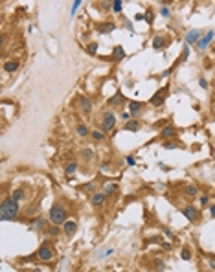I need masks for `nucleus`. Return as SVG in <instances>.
I'll use <instances>...</instances> for the list:
<instances>
[{"instance_id": "11", "label": "nucleus", "mask_w": 215, "mask_h": 272, "mask_svg": "<svg viewBox=\"0 0 215 272\" xmlns=\"http://www.w3.org/2000/svg\"><path fill=\"white\" fill-rule=\"evenodd\" d=\"M79 105H81L83 112H90V110H92V101H90L86 96H81V98H79Z\"/></svg>"}, {"instance_id": "19", "label": "nucleus", "mask_w": 215, "mask_h": 272, "mask_svg": "<svg viewBox=\"0 0 215 272\" xmlns=\"http://www.w3.org/2000/svg\"><path fill=\"white\" fill-rule=\"evenodd\" d=\"M4 70L9 72V74H11V72H17V70H18V63H17V61H6Z\"/></svg>"}, {"instance_id": "39", "label": "nucleus", "mask_w": 215, "mask_h": 272, "mask_svg": "<svg viewBox=\"0 0 215 272\" xmlns=\"http://www.w3.org/2000/svg\"><path fill=\"white\" fill-rule=\"evenodd\" d=\"M160 15H162V17H169V9H167V7H162V9H160Z\"/></svg>"}, {"instance_id": "16", "label": "nucleus", "mask_w": 215, "mask_h": 272, "mask_svg": "<svg viewBox=\"0 0 215 272\" xmlns=\"http://www.w3.org/2000/svg\"><path fill=\"white\" fill-rule=\"evenodd\" d=\"M123 129H125V131H138V129H140V121H138V120H131V121H125Z\"/></svg>"}, {"instance_id": "14", "label": "nucleus", "mask_w": 215, "mask_h": 272, "mask_svg": "<svg viewBox=\"0 0 215 272\" xmlns=\"http://www.w3.org/2000/svg\"><path fill=\"white\" fill-rule=\"evenodd\" d=\"M105 199H107V195H105L103 191H101V193H94V195H92V204H94V206H101V204L105 202Z\"/></svg>"}, {"instance_id": "3", "label": "nucleus", "mask_w": 215, "mask_h": 272, "mask_svg": "<svg viewBox=\"0 0 215 272\" xmlns=\"http://www.w3.org/2000/svg\"><path fill=\"white\" fill-rule=\"evenodd\" d=\"M114 125H116V116L110 112V110H107L105 114H103V121H101V129L107 132V131H112L114 129Z\"/></svg>"}, {"instance_id": "46", "label": "nucleus", "mask_w": 215, "mask_h": 272, "mask_svg": "<svg viewBox=\"0 0 215 272\" xmlns=\"http://www.w3.org/2000/svg\"><path fill=\"white\" fill-rule=\"evenodd\" d=\"M109 254H112V250H105V252H101V258H105V256H109Z\"/></svg>"}, {"instance_id": "40", "label": "nucleus", "mask_w": 215, "mask_h": 272, "mask_svg": "<svg viewBox=\"0 0 215 272\" xmlns=\"http://www.w3.org/2000/svg\"><path fill=\"white\" fill-rule=\"evenodd\" d=\"M127 164H129V166H134V164H136V160H134L132 156H127Z\"/></svg>"}, {"instance_id": "41", "label": "nucleus", "mask_w": 215, "mask_h": 272, "mask_svg": "<svg viewBox=\"0 0 215 272\" xmlns=\"http://www.w3.org/2000/svg\"><path fill=\"white\" fill-rule=\"evenodd\" d=\"M109 6H112V2H103L101 4V9H109Z\"/></svg>"}, {"instance_id": "15", "label": "nucleus", "mask_w": 215, "mask_h": 272, "mask_svg": "<svg viewBox=\"0 0 215 272\" xmlns=\"http://www.w3.org/2000/svg\"><path fill=\"white\" fill-rule=\"evenodd\" d=\"M114 28H116L114 22H103L98 29H99V33H110V31H114Z\"/></svg>"}, {"instance_id": "7", "label": "nucleus", "mask_w": 215, "mask_h": 272, "mask_svg": "<svg viewBox=\"0 0 215 272\" xmlns=\"http://www.w3.org/2000/svg\"><path fill=\"white\" fill-rule=\"evenodd\" d=\"M201 29H191V31H188V35H186V42L188 44H197L199 40H201Z\"/></svg>"}, {"instance_id": "43", "label": "nucleus", "mask_w": 215, "mask_h": 272, "mask_svg": "<svg viewBox=\"0 0 215 272\" xmlns=\"http://www.w3.org/2000/svg\"><path fill=\"white\" fill-rule=\"evenodd\" d=\"M129 116H131L129 112H123V114H121V120H125V121H127V120H129Z\"/></svg>"}, {"instance_id": "12", "label": "nucleus", "mask_w": 215, "mask_h": 272, "mask_svg": "<svg viewBox=\"0 0 215 272\" xmlns=\"http://www.w3.org/2000/svg\"><path fill=\"white\" fill-rule=\"evenodd\" d=\"M63 230H64V234H66V236H74V234H75V230H77V224H75L74 221H66V223H64V226H63Z\"/></svg>"}, {"instance_id": "9", "label": "nucleus", "mask_w": 215, "mask_h": 272, "mask_svg": "<svg viewBox=\"0 0 215 272\" xmlns=\"http://www.w3.org/2000/svg\"><path fill=\"white\" fill-rule=\"evenodd\" d=\"M175 134H177V131H175V127H173V125H166V127L160 131L162 140H169V138H173Z\"/></svg>"}, {"instance_id": "13", "label": "nucleus", "mask_w": 215, "mask_h": 272, "mask_svg": "<svg viewBox=\"0 0 215 272\" xmlns=\"http://www.w3.org/2000/svg\"><path fill=\"white\" fill-rule=\"evenodd\" d=\"M123 101H125V98L121 96V92H118L116 96H112V98L109 99V105H112V107H120V105H123Z\"/></svg>"}, {"instance_id": "10", "label": "nucleus", "mask_w": 215, "mask_h": 272, "mask_svg": "<svg viewBox=\"0 0 215 272\" xmlns=\"http://www.w3.org/2000/svg\"><path fill=\"white\" fill-rule=\"evenodd\" d=\"M182 213H184V217H188L190 221H197V219H199V212H197L193 206H186V208L182 210Z\"/></svg>"}, {"instance_id": "8", "label": "nucleus", "mask_w": 215, "mask_h": 272, "mask_svg": "<svg viewBox=\"0 0 215 272\" xmlns=\"http://www.w3.org/2000/svg\"><path fill=\"white\" fill-rule=\"evenodd\" d=\"M164 99H166V90H158V92L151 98V105H153V107H160V105L164 103Z\"/></svg>"}, {"instance_id": "34", "label": "nucleus", "mask_w": 215, "mask_h": 272, "mask_svg": "<svg viewBox=\"0 0 215 272\" xmlns=\"http://www.w3.org/2000/svg\"><path fill=\"white\" fill-rule=\"evenodd\" d=\"M188 55H190V48L186 46V48L182 50V57H180V61H186V59H188Z\"/></svg>"}, {"instance_id": "35", "label": "nucleus", "mask_w": 215, "mask_h": 272, "mask_svg": "<svg viewBox=\"0 0 215 272\" xmlns=\"http://www.w3.org/2000/svg\"><path fill=\"white\" fill-rule=\"evenodd\" d=\"M199 201H201V204H202V206H206V204L210 202V197H208V195H201V199H199Z\"/></svg>"}, {"instance_id": "30", "label": "nucleus", "mask_w": 215, "mask_h": 272, "mask_svg": "<svg viewBox=\"0 0 215 272\" xmlns=\"http://www.w3.org/2000/svg\"><path fill=\"white\" fill-rule=\"evenodd\" d=\"M186 193L188 195H197V186H193V184L186 186Z\"/></svg>"}, {"instance_id": "4", "label": "nucleus", "mask_w": 215, "mask_h": 272, "mask_svg": "<svg viewBox=\"0 0 215 272\" xmlns=\"http://www.w3.org/2000/svg\"><path fill=\"white\" fill-rule=\"evenodd\" d=\"M213 37H215V31H213V29L206 31V35H204V37H201V40L197 42V50H199V52H204V50L210 46V42L213 40Z\"/></svg>"}, {"instance_id": "1", "label": "nucleus", "mask_w": 215, "mask_h": 272, "mask_svg": "<svg viewBox=\"0 0 215 272\" xmlns=\"http://www.w3.org/2000/svg\"><path fill=\"white\" fill-rule=\"evenodd\" d=\"M17 213H18V201H15L13 197L4 199L2 204H0V219L2 221H11Z\"/></svg>"}, {"instance_id": "26", "label": "nucleus", "mask_w": 215, "mask_h": 272, "mask_svg": "<svg viewBox=\"0 0 215 272\" xmlns=\"http://www.w3.org/2000/svg\"><path fill=\"white\" fill-rule=\"evenodd\" d=\"M44 226H46V221H44V219H37V221L33 223V228H35V230H42Z\"/></svg>"}, {"instance_id": "23", "label": "nucleus", "mask_w": 215, "mask_h": 272, "mask_svg": "<svg viewBox=\"0 0 215 272\" xmlns=\"http://www.w3.org/2000/svg\"><path fill=\"white\" fill-rule=\"evenodd\" d=\"M92 140H94V142H101V140H105V134H103L101 131H94V132H92Z\"/></svg>"}, {"instance_id": "32", "label": "nucleus", "mask_w": 215, "mask_h": 272, "mask_svg": "<svg viewBox=\"0 0 215 272\" xmlns=\"http://www.w3.org/2000/svg\"><path fill=\"white\" fill-rule=\"evenodd\" d=\"M81 156H83L85 160H90V158H92V151H90V149H83V151H81Z\"/></svg>"}, {"instance_id": "44", "label": "nucleus", "mask_w": 215, "mask_h": 272, "mask_svg": "<svg viewBox=\"0 0 215 272\" xmlns=\"http://www.w3.org/2000/svg\"><path fill=\"white\" fill-rule=\"evenodd\" d=\"M162 247H164L166 250H171V245H169V243H164V241H162Z\"/></svg>"}, {"instance_id": "24", "label": "nucleus", "mask_w": 215, "mask_h": 272, "mask_svg": "<svg viewBox=\"0 0 215 272\" xmlns=\"http://www.w3.org/2000/svg\"><path fill=\"white\" fill-rule=\"evenodd\" d=\"M75 171H77V164H75V162H72V164H68V166H66V175H68V177H70V175H74Z\"/></svg>"}, {"instance_id": "29", "label": "nucleus", "mask_w": 215, "mask_h": 272, "mask_svg": "<svg viewBox=\"0 0 215 272\" xmlns=\"http://www.w3.org/2000/svg\"><path fill=\"white\" fill-rule=\"evenodd\" d=\"M81 6V0H75L74 4H72V9H70V17H74L75 15V11H77V7Z\"/></svg>"}, {"instance_id": "21", "label": "nucleus", "mask_w": 215, "mask_h": 272, "mask_svg": "<svg viewBox=\"0 0 215 272\" xmlns=\"http://www.w3.org/2000/svg\"><path fill=\"white\" fill-rule=\"evenodd\" d=\"M77 134H79L81 138H86V136H88V129H86V125L79 123V125H77Z\"/></svg>"}, {"instance_id": "5", "label": "nucleus", "mask_w": 215, "mask_h": 272, "mask_svg": "<svg viewBox=\"0 0 215 272\" xmlns=\"http://www.w3.org/2000/svg\"><path fill=\"white\" fill-rule=\"evenodd\" d=\"M37 258H39V259H42V261H50V259L53 258V252H52V248L48 247V243H44V245L39 248Z\"/></svg>"}, {"instance_id": "2", "label": "nucleus", "mask_w": 215, "mask_h": 272, "mask_svg": "<svg viewBox=\"0 0 215 272\" xmlns=\"http://www.w3.org/2000/svg\"><path fill=\"white\" fill-rule=\"evenodd\" d=\"M48 217H50V221H52L53 224H57V226H59V224H64V223H66V210H64L61 204H55V206L50 210V215H48Z\"/></svg>"}, {"instance_id": "28", "label": "nucleus", "mask_w": 215, "mask_h": 272, "mask_svg": "<svg viewBox=\"0 0 215 272\" xmlns=\"http://www.w3.org/2000/svg\"><path fill=\"white\" fill-rule=\"evenodd\" d=\"M86 52H88V55H96V52H98V44H96V42H90L88 48H86Z\"/></svg>"}, {"instance_id": "37", "label": "nucleus", "mask_w": 215, "mask_h": 272, "mask_svg": "<svg viewBox=\"0 0 215 272\" xmlns=\"http://www.w3.org/2000/svg\"><path fill=\"white\" fill-rule=\"evenodd\" d=\"M199 85H201V88H204V90L208 88V81H206L204 77H201V79H199Z\"/></svg>"}, {"instance_id": "18", "label": "nucleus", "mask_w": 215, "mask_h": 272, "mask_svg": "<svg viewBox=\"0 0 215 272\" xmlns=\"http://www.w3.org/2000/svg\"><path fill=\"white\" fill-rule=\"evenodd\" d=\"M125 57V52H123V48L121 46H116L114 50H112V59H116V61H121Z\"/></svg>"}, {"instance_id": "22", "label": "nucleus", "mask_w": 215, "mask_h": 272, "mask_svg": "<svg viewBox=\"0 0 215 272\" xmlns=\"http://www.w3.org/2000/svg\"><path fill=\"white\" fill-rule=\"evenodd\" d=\"M11 197H13L15 201H22V199H26V191H24V190H15Z\"/></svg>"}, {"instance_id": "42", "label": "nucleus", "mask_w": 215, "mask_h": 272, "mask_svg": "<svg viewBox=\"0 0 215 272\" xmlns=\"http://www.w3.org/2000/svg\"><path fill=\"white\" fill-rule=\"evenodd\" d=\"M164 234H166V236H167V237H173V232H171V230H169V228H164Z\"/></svg>"}, {"instance_id": "31", "label": "nucleus", "mask_w": 215, "mask_h": 272, "mask_svg": "<svg viewBox=\"0 0 215 272\" xmlns=\"http://www.w3.org/2000/svg\"><path fill=\"white\" fill-rule=\"evenodd\" d=\"M164 147H166V149H179V147H182V145H180V144H173V142H166Z\"/></svg>"}, {"instance_id": "47", "label": "nucleus", "mask_w": 215, "mask_h": 272, "mask_svg": "<svg viewBox=\"0 0 215 272\" xmlns=\"http://www.w3.org/2000/svg\"><path fill=\"white\" fill-rule=\"evenodd\" d=\"M210 213L215 217V204H212V208H210Z\"/></svg>"}, {"instance_id": "27", "label": "nucleus", "mask_w": 215, "mask_h": 272, "mask_svg": "<svg viewBox=\"0 0 215 272\" xmlns=\"http://www.w3.org/2000/svg\"><path fill=\"white\" fill-rule=\"evenodd\" d=\"M180 256H182L184 261H190V259H191V250L186 247V248H182V254H180Z\"/></svg>"}, {"instance_id": "36", "label": "nucleus", "mask_w": 215, "mask_h": 272, "mask_svg": "<svg viewBox=\"0 0 215 272\" xmlns=\"http://www.w3.org/2000/svg\"><path fill=\"white\" fill-rule=\"evenodd\" d=\"M144 18H145V20H147L149 24H153V13H151V11H147V13L144 15Z\"/></svg>"}, {"instance_id": "33", "label": "nucleus", "mask_w": 215, "mask_h": 272, "mask_svg": "<svg viewBox=\"0 0 215 272\" xmlns=\"http://www.w3.org/2000/svg\"><path fill=\"white\" fill-rule=\"evenodd\" d=\"M48 232H50V236H59V232H61V228H59L57 224H53V226H52V228H50Z\"/></svg>"}, {"instance_id": "38", "label": "nucleus", "mask_w": 215, "mask_h": 272, "mask_svg": "<svg viewBox=\"0 0 215 272\" xmlns=\"http://www.w3.org/2000/svg\"><path fill=\"white\" fill-rule=\"evenodd\" d=\"M155 265H156V269H158V270H164V269H166L164 261H160V259H156V261H155Z\"/></svg>"}, {"instance_id": "17", "label": "nucleus", "mask_w": 215, "mask_h": 272, "mask_svg": "<svg viewBox=\"0 0 215 272\" xmlns=\"http://www.w3.org/2000/svg\"><path fill=\"white\" fill-rule=\"evenodd\" d=\"M118 190V184L116 182H105V186H103V193L105 195H110V193H114Z\"/></svg>"}, {"instance_id": "20", "label": "nucleus", "mask_w": 215, "mask_h": 272, "mask_svg": "<svg viewBox=\"0 0 215 272\" xmlns=\"http://www.w3.org/2000/svg\"><path fill=\"white\" fill-rule=\"evenodd\" d=\"M164 44H166V42H164V39H162L160 35H156V37H155V40H153V48H155V50H160V48H164Z\"/></svg>"}, {"instance_id": "45", "label": "nucleus", "mask_w": 215, "mask_h": 272, "mask_svg": "<svg viewBox=\"0 0 215 272\" xmlns=\"http://www.w3.org/2000/svg\"><path fill=\"white\" fill-rule=\"evenodd\" d=\"M210 267L215 270V258H210Z\"/></svg>"}, {"instance_id": "25", "label": "nucleus", "mask_w": 215, "mask_h": 272, "mask_svg": "<svg viewBox=\"0 0 215 272\" xmlns=\"http://www.w3.org/2000/svg\"><path fill=\"white\" fill-rule=\"evenodd\" d=\"M121 6H123V2H121V0H114V2H112V11L121 13Z\"/></svg>"}, {"instance_id": "6", "label": "nucleus", "mask_w": 215, "mask_h": 272, "mask_svg": "<svg viewBox=\"0 0 215 272\" xmlns=\"http://www.w3.org/2000/svg\"><path fill=\"white\" fill-rule=\"evenodd\" d=\"M142 103L140 101H131L129 103V114H131V118H138L140 114H142Z\"/></svg>"}]
</instances>
